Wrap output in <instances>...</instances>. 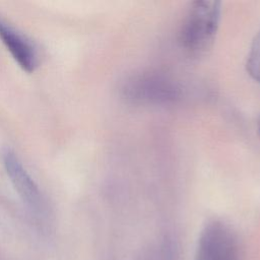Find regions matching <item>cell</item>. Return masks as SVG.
<instances>
[{
    "label": "cell",
    "mask_w": 260,
    "mask_h": 260,
    "mask_svg": "<svg viewBox=\"0 0 260 260\" xmlns=\"http://www.w3.org/2000/svg\"><path fill=\"white\" fill-rule=\"evenodd\" d=\"M0 40L23 71L27 73L35 71L38 66L36 48L25 36L21 35L2 18H0Z\"/></svg>",
    "instance_id": "277c9868"
},
{
    "label": "cell",
    "mask_w": 260,
    "mask_h": 260,
    "mask_svg": "<svg viewBox=\"0 0 260 260\" xmlns=\"http://www.w3.org/2000/svg\"><path fill=\"white\" fill-rule=\"evenodd\" d=\"M220 12L217 1H196L191 4L180 31L181 46L189 56L201 57L212 47Z\"/></svg>",
    "instance_id": "6da1fadb"
},
{
    "label": "cell",
    "mask_w": 260,
    "mask_h": 260,
    "mask_svg": "<svg viewBox=\"0 0 260 260\" xmlns=\"http://www.w3.org/2000/svg\"><path fill=\"white\" fill-rule=\"evenodd\" d=\"M246 67L253 79L260 83V31L255 36L248 53Z\"/></svg>",
    "instance_id": "5b68a950"
},
{
    "label": "cell",
    "mask_w": 260,
    "mask_h": 260,
    "mask_svg": "<svg viewBox=\"0 0 260 260\" xmlns=\"http://www.w3.org/2000/svg\"><path fill=\"white\" fill-rule=\"evenodd\" d=\"M196 260H241V250L234 231L220 220H211L200 233Z\"/></svg>",
    "instance_id": "7a4b0ae2"
},
{
    "label": "cell",
    "mask_w": 260,
    "mask_h": 260,
    "mask_svg": "<svg viewBox=\"0 0 260 260\" xmlns=\"http://www.w3.org/2000/svg\"><path fill=\"white\" fill-rule=\"evenodd\" d=\"M3 165L10 181L22 201L31 209L38 211L42 207V194L38 185L23 168L18 157L11 151L3 153Z\"/></svg>",
    "instance_id": "3957f363"
}]
</instances>
